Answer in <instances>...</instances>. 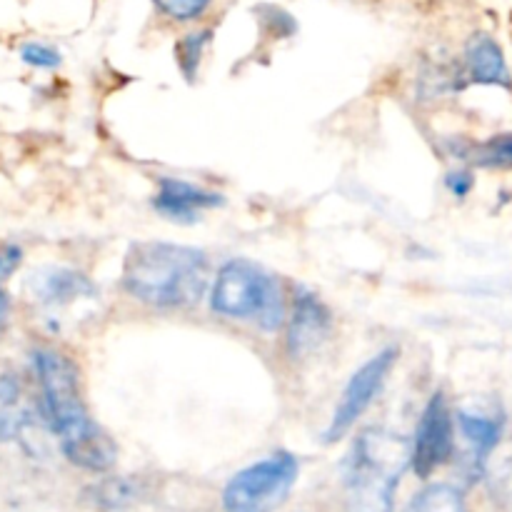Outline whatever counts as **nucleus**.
Masks as SVG:
<instances>
[{"instance_id":"2eb2a0df","label":"nucleus","mask_w":512,"mask_h":512,"mask_svg":"<svg viewBox=\"0 0 512 512\" xmlns=\"http://www.w3.org/2000/svg\"><path fill=\"white\" fill-rule=\"evenodd\" d=\"M405 512H470L468 503H465L463 490H458L455 485L435 483L428 488L420 490Z\"/></svg>"},{"instance_id":"7ed1b4c3","label":"nucleus","mask_w":512,"mask_h":512,"mask_svg":"<svg viewBox=\"0 0 512 512\" xmlns=\"http://www.w3.org/2000/svg\"><path fill=\"white\" fill-rule=\"evenodd\" d=\"M413 448L398 433L368 428L355 438L343 465L348 512H393L395 493L410 468Z\"/></svg>"},{"instance_id":"1a4fd4ad","label":"nucleus","mask_w":512,"mask_h":512,"mask_svg":"<svg viewBox=\"0 0 512 512\" xmlns=\"http://www.w3.org/2000/svg\"><path fill=\"white\" fill-rule=\"evenodd\" d=\"M458 433L463 435L468 445L465 455V468H468L470 480L485 478L488 460L493 458L495 450L500 448L505 435V415L498 410H458Z\"/></svg>"},{"instance_id":"9b49d317","label":"nucleus","mask_w":512,"mask_h":512,"mask_svg":"<svg viewBox=\"0 0 512 512\" xmlns=\"http://www.w3.org/2000/svg\"><path fill=\"white\" fill-rule=\"evenodd\" d=\"M460 78H463V85H490V88H503L512 93L510 65L493 35L475 33L465 43Z\"/></svg>"},{"instance_id":"20e7f679","label":"nucleus","mask_w":512,"mask_h":512,"mask_svg":"<svg viewBox=\"0 0 512 512\" xmlns=\"http://www.w3.org/2000/svg\"><path fill=\"white\" fill-rule=\"evenodd\" d=\"M210 308L223 318L255 320L265 333H275L288 320L280 280L245 258L228 260L218 270L210 290Z\"/></svg>"},{"instance_id":"39448f33","label":"nucleus","mask_w":512,"mask_h":512,"mask_svg":"<svg viewBox=\"0 0 512 512\" xmlns=\"http://www.w3.org/2000/svg\"><path fill=\"white\" fill-rule=\"evenodd\" d=\"M300 463L288 450L248 465L228 480L223 490L225 512H275L298 483Z\"/></svg>"},{"instance_id":"f03ea898","label":"nucleus","mask_w":512,"mask_h":512,"mask_svg":"<svg viewBox=\"0 0 512 512\" xmlns=\"http://www.w3.org/2000/svg\"><path fill=\"white\" fill-rule=\"evenodd\" d=\"M208 255L190 245L135 243L123 263V288L150 308H193L208 290Z\"/></svg>"},{"instance_id":"5701e85b","label":"nucleus","mask_w":512,"mask_h":512,"mask_svg":"<svg viewBox=\"0 0 512 512\" xmlns=\"http://www.w3.org/2000/svg\"><path fill=\"white\" fill-rule=\"evenodd\" d=\"M445 188H448L450 195H455V198H468L475 188V175L470 173V170H453V173H448V178H445Z\"/></svg>"},{"instance_id":"f8f14e48","label":"nucleus","mask_w":512,"mask_h":512,"mask_svg":"<svg viewBox=\"0 0 512 512\" xmlns=\"http://www.w3.org/2000/svg\"><path fill=\"white\" fill-rule=\"evenodd\" d=\"M33 295L45 308H68L80 300L98 298V288L75 268H48L33 278Z\"/></svg>"},{"instance_id":"9d476101","label":"nucleus","mask_w":512,"mask_h":512,"mask_svg":"<svg viewBox=\"0 0 512 512\" xmlns=\"http://www.w3.org/2000/svg\"><path fill=\"white\" fill-rule=\"evenodd\" d=\"M220 205H223V195L218 190H208L203 185L170 178V175H163L158 180V190L153 198V208L173 223H195L200 213L215 210Z\"/></svg>"},{"instance_id":"6e6552de","label":"nucleus","mask_w":512,"mask_h":512,"mask_svg":"<svg viewBox=\"0 0 512 512\" xmlns=\"http://www.w3.org/2000/svg\"><path fill=\"white\" fill-rule=\"evenodd\" d=\"M330 333H333V315L328 305L315 293L300 290L288 320V353L295 360L310 358L328 343Z\"/></svg>"},{"instance_id":"f257e3e1","label":"nucleus","mask_w":512,"mask_h":512,"mask_svg":"<svg viewBox=\"0 0 512 512\" xmlns=\"http://www.w3.org/2000/svg\"><path fill=\"white\" fill-rule=\"evenodd\" d=\"M30 365L40 393V418L60 440L65 458L88 473H108L118 460V445L90 418L73 360L60 350L38 345L30 353Z\"/></svg>"},{"instance_id":"6ab92c4d","label":"nucleus","mask_w":512,"mask_h":512,"mask_svg":"<svg viewBox=\"0 0 512 512\" xmlns=\"http://www.w3.org/2000/svg\"><path fill=\"white\" fill-rule=\"evenodd\" d=\"M150 3L165 18L178 20V23H190V20L203 18L210 10V5H213V0H150Z\"/></svg>"},{"instance_id":"a211bd4d","label":"nucleus","mask_w":512,"mask_h":512,"mask_svg":"<svg viewBox=\"0 0 512 512\" xmlns=\"http://www.w3.org/2000/svg\"><path fill=\"white\" fill-rule=\"evenodd\" d=\"M213 43V30H193V33L183 35V38L175 43V63H178L180 73L185 80L193 83L195 75H198L200 63H203V55L208 50V45Z\"/></svg>"},{"instance_id":"0eeeda50","label":"nucleus","mask_w":512,"mask_h":512,"mask_svg":"<svg viewBox=\"0 0 512 512\" xmlns=\"http://www.w3.org/2000/svg\"><path fill=\"white\" fill-rule=\"evenodd\" d=\"M410 448H413L410 468L423 480L443 468L455 455V418L443 393H435L428 400Z\"/></svg>"},{"instance_id":"f3484780","label":"nucleus","mask_w":512,"mask_h":512,"mask_svg":"<svg viewBox=\"0 0 512 512\" xmlns=\"http://www.w3.org/2000/svg\"><path fill=\"white\" fill-rule=\"evenodd\" d=\"M495 460H488L485 468V480H488V490L493 495L495 503L503 508H512V440L508 445L500 443L495 450Z\"/></svg>"},{"instance_id":"423d86ee","label":"nucleus","mask_w":512,"mask_h":512,"mask_svg":"<svg viewBox=\"0 0 512 512\" xmlns=\"http://www.w3.org/2000/svg\"><path fill=\"white\" fill-rule=\"evenodd\" d=\"M398 358V348H385L355 370L353 378L345 385L343 395H340L338 405H335L333 418H330L328 430H325V443H338L340 438H345L353 430V425L363 418L365 410L373 405L380 390L385 388Z\"/></svg>"},{"instance_id":"aec40b11","label":"nucleus","mask_w":512,"mask_h":512,"mask_svg":"<svg viewBox=\"0 0 512 512\" xmlns=\"http://www.w3.org/2000/svg\"><path fill=\"white\" fill-rule=\"evenodd\" d=\"M20 60L30 68H38V70H55L63 58H60L58 50L48 43H38V40H30V43L20 45Z\"/></svg>"},{"instance_id":"4be33fe9","label":"nucleus","mask_w":512,"mask_h":512,"mask_svg":"<svg viewBox=\"0 0 512 512\" xmlns=\"http://www.w3.org/2000/svg\"><path fill=\"white\" fill-rule=\"evenodd\" d=\"M20 265H23V248L18 243L0 245V285L8 278H13V273Z\"/></svg>"},{"instance_id":"ddd939ff","label":"nucleus","mask_w":512,"mask_h":512,"mask_svg":"<svg viewBox=\"0 0 512 512\" xmlns=\"http://www.w3.org/2000/svg\"><path fill=\"white\" fill-rule=\"evenodd\" d=\"M33 423L28 395L20 375L0 373V443H13L23 438L25 430Z\"/></svg>"},{"instance_id":"b1692460","label":"nucleus","mask_w":512,"mask_h":512,"mask_svg":"<svg viewBox=\"0 0 512 512\" xmlns=\"http://www.w3.org/2000/svg\"><path fill=\"white\" fill-rule=\"evenodd\" d=\"M10 310H13V300H10L8 290H5L3 285H0V343H3L5 333H8Z\"/></svg>"},{"instance_id":"4468645a","label":"nucleus","mask_w":512,"mask_h":512,"mask_svg":"<svg viewBox=\"0 0 512 512\" xmlns=\"http://www.w3.org/2000/svg\"><path fill=\"white\" fill-rule=\"evenodd\" d=\"M458 158L470 160L478 168L512 170V133H498L483 143H473L460 150Z\"/></svg>"},{"instance_id":"dca6fc26","label":"nucleus","mask_w":512,"mask_h":512,"mask_svg":"<svg viewBox=\"0 0 512 512\" xmlns=\"http://www.w3.org/2000/svg\"><path fill=\"white\" fill-rule=\"evenodd\" d=\"M138 483L128 478H108L103 483H95L93 488L88 490V498L95 508L105 512H118L130 508V505L138 500Z\"/></svg>"},{"instance_id":"412c9836","label":"nucleus","mask_w":512,"mask_h":512,"mask_svg":"<svg viewBox=\"0 0 512 512\" xmlns=\"http://www.w3.org/2000/svg\"><path fill=\"white\" fill-rule=\"evenodd\" d=\"M260 18H263L265 28H268L275 38H290V35L298 30V23L293 20V15L285 13L283 8H275V5H263V8H260Z\"/></svg>"}]
</instances>
